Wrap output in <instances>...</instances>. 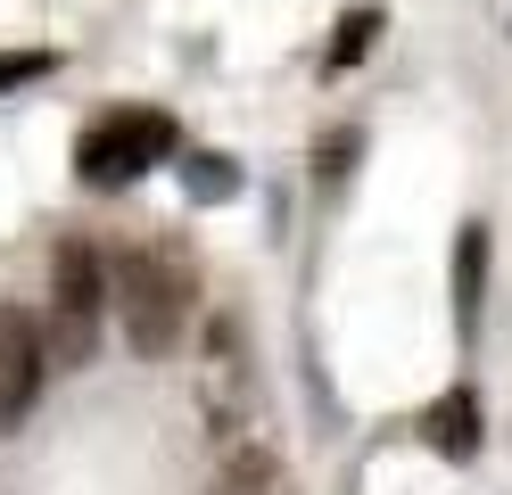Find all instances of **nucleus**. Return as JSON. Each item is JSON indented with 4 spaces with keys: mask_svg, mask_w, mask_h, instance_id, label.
<instances>
[{
    "mask_svg": "<svg viewBox=\"0 0 512 495\" xmlns=\"http://www.w3.org/2000/svg\"><path fill=\"white\" fill-rule=\"evenodd\" d=\"M116 306L108 289V264L91 240H58L50 248V314H42V339H50V363H91L100 355V314Z\"/></svg>",
    "mask_w": 512,
    "mask_h": 495,
    "instance_id": "f257e3e1",
    "label": "nucleus"
},
{
    "mask_svg": "<svg viewBox=\"0 0 512 495\" xmlns=\"http://www.w3.org/2000/svg\"><path fill=\"white\" fill-rule=\"evenodd\" d=\"M108 289H116V314H124V339L133 355H166L182 339V314H190V273L157 248H124L108 264Z\"/></svg>",
    "mask_w": 512,
    "mask_h": 495,
    "instance_id": "f03ea898",
    "label": "nucleus"
},
{
    "mask_svg": "<svg viewBox=\"0 0 512 495\" xmlns=\"http://www.w3.org/2000/svg\"><path fill=\"white\" fill-rule=\"evenodd\" d=\"M174 141H182V132H174L166 108H116V116H100L75 141V174L91 190H124V182H141L149 165H166Z\"/></svg>",
    "mask_w": 512,
    "mask_h": 495,
    "instance_id": "7ed1b4c3",
    "label": "nucleus"
},
{
    "mask_svg": "<svg viewBox=\"0 0 512 495\" xmlns=\"http://www.w3.org/2000/svg\"><path fill=\"white\" fill-rule=\"evenodd\" d=\"M42 363H50V339L25 306H0V429H17L42 396Z\"/></svg>",
    "mask_w": 512,
    "mask_h": 495,
    "instance_id": "20e7f679",
    "label": "nucleus"
},
{
    "mask_svg": "<svg viewBox=\"0 0 512 495\" xmlns=\"http://www.w3.org/2000/svg\"><path fill=\"white\" fill-rule=\"evenodd\" d=\"M422 446H438L446 462H471L479 454V396L471 388H446L422 405Z\"/></svg>",
    "mask_w": 512,
    "mask_h": 495,
    "instance_id": "39448f33",
    "label": "nucleus"
},
{
    "mask_svg": "<svg viewBox=\"0 0 512 495\" xmlns=\"http://www.w3.org/2000/svg\"><path fill=\"white\" fill-rule=\"evenodd\" d=\"M479 297H488V223H463V240H455V322H463V339L479 330Z\"/></svg>",
    "mask_w": 512,
    "mask_h": 495,
    "instance_id": "423d86ee",
    "label": "nucleus"
},
{
    "mask_svg": "<svg viewBox=\"0 0 512 495\" xmlns=\"http://www.w3.org/2000/svg\"><path fill=\"white\" fill-rule=\"evenodd\" d=\"M380 25H389L380 9H347V17H339V42H331V75H347V66H356V58L380 42Z\"/></svg>",
    "mask_w": 512,
    "mask_h": 495,
    "instance_id": "0eeeda50",
    "label": "nucleus"
},
{
    "mask_svg": "<svg viewBox=\"0 0 512 495\" xmlns=\"http://www.w3.org/2000/svg\"><path fill=\"white\" fill-rule=\"evenodd\" d=\"M182 182H190V198H232V190H240V165H232V157H190Z\"/></svg>",
    "mask_w": 512,
    "mask_h": 495,
    "instance_id": "6e6552de",
    "label": "nucleus"
},
{
    "mask_svg": "<svg viewBox=\"0 0 512 495\" xmlns=\"http://www.w3.org/2000/svg\"><path fill=\"white\" fill-rule=\"evenodd\" d=\"M34 75H50V50H0V91L34 83Z\"/></svg>",
    "mask_w": 512,
    "mask_h": 495,
    "instance_id": "1a4fd4ad",
    "label": "nucleus"
},
{
    "mask_svg": "<svg viewBox=\"0 0 512 495\" xmlns=\"http://www.w3.org/2000/svg\"><path fill=\"white\" fill-rule=\"evenodd\" d=\"M223 495H273V462H265V454L232 462V479H223Z\"/></svg>",
    "mask_w": 512,
    "mask_h": 495,
    "instance_id": "9d476101",
    "label": "nucleus"
}]
</instances>
